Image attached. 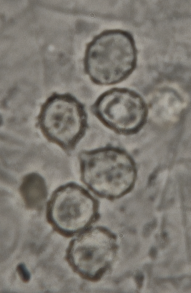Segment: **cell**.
Returning <instances> with one entry per match:
<instances>
[{"mask_svg":"<svg viewBox=\"0 0 191 293\" xmlns=\"http://www.w3.org/2000/svg\"><path fill=\"white\" fill-rule=\"evenodd\" d=\"M136 55L134 41L130 34L122 31H108L96 37L88 47L86 71L96 83H114L132 72Z\"/></svg>","mask_w":191,"mask_h":293,"instance_id":"6da1fadb","label":"cell"},{"mask_svg":"<svg viewBox=\"0 0 191 293\" xmlns=\"http://www.w3.org/2000/svg\"><path fill=\"white\" fill-rule=\"evenodd\" d=\"M81 168L83 181L100 196L116 197L132 187L134 167L125 154L104 150L97 151L86 157Z\"/></svg>","mask_w":191,"mask_h":293,"instance_id":"7a4b0ae2","label":"cell"},{"mask_svg":"<svg viewBox=\"0 0 191 293\" xmlns=\"http://www.w3.org/2000/svg\"><path fill=\"white\" fill-rule=\"evenodd\" d=\"M97 209L96 200L86 190L70 182L53 194L47 205V218L55 230L67 235L85 229L95 219Z\"/></svg>","mask_w":191,"mask_h":293,"instance_id":"3957f363","label":"cell"},{"mask_svg":"<svg viewBox=\"0 0 191 293\" xmlns=\"http://www.w3.org/2000/svg\"><path fill=\"white\" fill-rule=\"evenodd\" d=\"M84 106L70 94L56 95L45 103L39 125L50 141L64 148H72L81 136L85 122Z\"/></svg>","mask_w":191,"mask_h":293,"instance_id":"277c9868","label":"cell"},{"mask_svg":"<svg viewBox=\"0 0 191 293\" xmlns=\"http://www.w3.org/2000/svg\"><path fill=\"white\" fill-rule=\"evenodd\" d=\"M93 110L102 121L128 133L139 129L147 115L143 99L137 93L127 90L104 93L95 103Z\"/></svg>","mask_w":191,"mask_h":293,"instance_id":"5b68a950","label":"cell"},{"mask_svg":"<svg viewBox=\"0 0 191 293\" xmlns=\"http://www.w3.org/2000/svg\"><path fill=\"white\" fill-rule=\"evenodd\" d=\"M110 234L103 227L89 229L76 239L70 247V260L85 276L94 279L106 270V239Z\"/></svg>","mask_w":191,"mask_h":293,"instance_id":"8992f818","label":"cell"},{"mask_svg":"<svg viewBox=\"0 0 191 293\" xmlns=\"http://www.w3.org/2000/svg\"><path fill=\"white\" fill-rule=\"evenodd\" d=\"M20 191L27 206L31 209L41 207L47 196V188L44 179L35 173L25 177L21 186Z\"/></svg>","mask_w":191,"mask_h":293,"instance_id":"52a82bcc","label":"cell"},{"mask_svg":"<svg viewBox=\"0 0 191 293\" xmlns=\"http://www.w3.org/2000/svg\"><path fill=\"white\" fill-rule=\"evenodd\" d=\"M17 271L21 280L24 283L28 282L31 278L30 273L23 263H20L17 266Z\"/></svg>","mask_w":191,"mask_h":293,"instance_id":"ba28073f","label":"cell"},{"mask_svg":"<svg viewBox=\"0 0 191 293\" xmlns=\"http://www.w3.org/2000/svg\"><path fill=\"white\" fill-rule=\"evenodd\" d=\"M144 276L141 273L137 274L135 277V279L137 286L139 288L142 287V282L144 280Z\"/></svg>","mask_w":191,"mask_h":293,"instance_id":"9c48e42d","label":"cell"},{"mask_svg":"<svg viewBox=\"0 0 191 293\" xmlns=\"http://www.w3.org/2000/svg\"><path fill=\"white\" fill-rule=\"evenodd\" d=\"M157 254V250L156 248L155 247H152L149 252V255L152 259H155L156 258Z\"/></svg>","mask_w":191,"mask_h":293,"instance_id":"30bf717a","label":"cell"},{"mask_svg":"<svg viewBox=\"0 0 191 293\" xmlns=\"http://www.w3.org/2000/svg\"><path fill=\"white\" fill-rule=\"evenodd\" d=\"M162 238L164 239H166L167 236V234L166 232H163L162 235Z\"/></svg>","mask_w":191,"mask_h":293,"instance_id":"8fae6325","label":"cell"}]
</instances>
